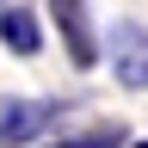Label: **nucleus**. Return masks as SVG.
<instances>
[{
  "instance_id": "nucleus-1",
  "label": "nucleus",
  "mask_w": 148,
  "mask_h": 148,
  "mask_svg": "<svg viewBox=\"0 0 148 148\" xmlns=\"http://www.w3.org/2000/svg\"><path fill=\"white\" fill-rule=\"evenodd\" d=\"M74 105L80 99H12V92H0V148H31L37 136H49Z\"/></svg>"
},
{
  "instance_id": "nucleus-2",
  "label": "nucleus",
  "mask_w": 148,
  "mask_h": 148,
  "mask_svg": "<svg viewBox=\"0 0 148 148\" xmlns=\"http://www.w3.org/2000/svg\"><path fill=\"white\" fill-rule=\"evenodd\" d=\"M49 25H56L62 56L80 74L105 62V37H99V25H92V6H86V0H49Z\"/></svg>"
},
{
  "instance_id": "nucleus-3",
  "label": "nucleus",
  "mask_w": 148,
  "mask_h": 148,
  "mask_svg": "<svg viewBox=\"0 0 148 148\" xmlns=\"http://www.w3.org/2000/svg\"><path fill=\"white\" fill-rule=\"evenodd\" d=\"M105 68L123 92H148V25L142 18H117L105 31Z\"/></svg>"
},
{
  "instance_id": "nucleus-4",
  "label": "nucleus",
  "mask_w": 148,
  "mask_h": 148,
  "mask_svg": "<svg viewBox=\"0 0 148 148\" xmlns=\"http://www.w3.org/2000/svg\"><path fill=\"white\" fill-rule=\"evenodd\" d=\"M0 43H6L18 62L43 56V18H37L31 6H18V0H6V6H0Z\"/></svg>"
},
{
  "instance_id": "nucleus-5",
  "label": "nucleus",
  "mask_w": 148,
  "mask_h": 148,
  "mask_svg": "<svg viewBox=\"0 0 148 148\" xmlns=\"http://www.w3.org/2000/svg\"><path fill=\"white\" fill-rule=\"evenodd\" d=\"M49 148H130V130L123 123H92V130H74V136H56Z\"/></svg>"
},
{
  "instance_id": "nucleus-6",
  "label": "nucleus",
  "mask_w": 148,
  "mask_h": 148,
  "mask_svg": "<svg viewBox=\"0 0 148 148\" xmlns=\"http://www.w3.org/2000/svg\"><path fill=\"white\" fill-rule=\"evenodd\" d=\"M130 148H148V136H142V142H136V136H130Z\"/></svg>"
}]
</instances>
